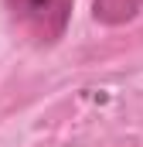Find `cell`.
<instances>
[{"instance_id": "cell-1", "label": "cell", "mask_w": 143, "mask_h": 147, "mask_svg": "<svg viewBox=\"0 0 143 147\" xmlns=\"http://www.w3.org/2000/svg\"><path fill=\"white\" fill-rule=\"evenodd\" d=\"M7 10L37 45H55L68 28L72 0H7Z\"/></svg>"}, {"instance_id": "cell-2", "label": "cell", "mask_w": 143, "mask_h": 147, "mask_svg": "<svg viewBox=\"0 0 143 147\" xmlns=\"http://www.w3.org/2000/svg\"><path fill=\"white\" fill-rule=\"evenodd\" d=\"M140 7H143V0H96L92 14L102 24H126L140 14Z\"/></svg>"}]
</instances>
